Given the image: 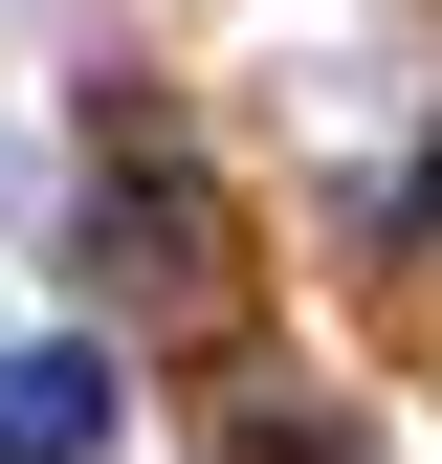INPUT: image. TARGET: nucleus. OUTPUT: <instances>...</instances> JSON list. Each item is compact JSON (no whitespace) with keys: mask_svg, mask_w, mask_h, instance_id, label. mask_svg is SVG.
<instances>
[{"mask_svg":"<svg viewBox=\"0 0 442 464\" xmlns=\"http://www.w3.org/2000/svg\"><path fill=\"white\" fill-rule=\"evenodd\" d=\"M110 442V354L89 332H23V354H0V464H89Z\"/></svg>","mask_w":442,"mask_h":464,"instance_id":"f257e3e1","label":"nucleus"}]
</instances>
